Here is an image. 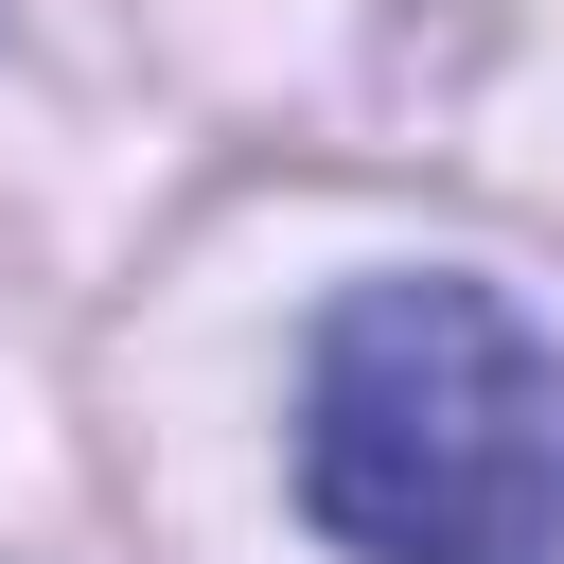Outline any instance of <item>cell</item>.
<instances>
[{
    "mask_svg": "<svg viewBox=\"0 0 564 564\" xmlns=\"http://www.w3.org/2000/svg\"><path fill=\"white\" fill-rule=\"evenodd\" d=\"M300 511L352 564H564V352L458 282H335L300 335Z\"/></svg>",
    "mask_w": 564,
    "mask_h": 564,
    "instance_id": "6da1fadb",
    "label": "cell"
}]
</instances>
